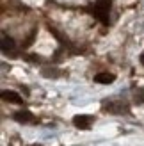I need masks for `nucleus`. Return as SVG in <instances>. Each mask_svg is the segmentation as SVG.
Segmentation results:
<instances>
[{
	"label": "nucleus",
	"mask_w": 144,
	"mask_h": 146,
	"mask_svg": "<svg viewBox=\"0 0 144 146\" xmlns=\"http://www.w3.org/2000/svg\"><path fill=\"white\" fill-rule=\"evenodd\" d=\"M109 11H110V0H98L94 4L92 14L96 18H100L103 23H109Z\"/></svg>",
	"instance_id": "1"
},
{
	"label": "nucleus",
	"mask_w": 144,
	"mask_h": 146,
	"mask_svg": "<svg viewBox=\"0 0 144 146\" xmlns=\"http://www.w3.org/2000/svg\"><path fill=\"white\" fill-rule=\"evenodd\" d=\"M92 121H94V118H92V116L78 114V116H75V118H73V125H75L77 128H80V130H87V128H91Z\"/></svg>",
	"instance_id": "2"
},
{
	"label": "nucleus",
	"mask_w": 144,
	"mask_h": 146,
	"mask_svg": "<svg viewBox=\"0 0 144 146\" xmlns=\"http://www.w3.org/2000/svg\"><path fill=\"white\" fill-rule=\"evenodd\" d=\"M105 109L112 114H126L128 112V107L125 104H121V102H110V104H107Z\"/></svg>",
	"instance_id": "3"
},
{
	"label": "nucleus",
	"mask_w": 144,
	"mask_h": 146,
	"mask_svg": "<svg viewBox=\"0 0 144 146\" xmlns=\"http://www.w3.org/2000/svg\"><path fill=\"white\" fill-rule=\"evenodd\" d=\"M2 100L4 102H9V104H16V105H20V104H23V100H21V96L16 93V91H2Z\"/></svg>",
	"instance_id": "4"
},
{
	"label": "nucleus",
	"mask_w": 144,
	"mask_h": 146,
	"mask_svg": "<svg viewBox=\"0 0 144 146\" xmlns=\"http://www.w3.org/2000/svg\"><path fill=\"white\" fill-rule=\"evenodd\" d=\"M13 50H14V41H13V38L2 34V52L4 54H11Z\"/></svg>",
	"instance_id": "5"
},
{
	"label": "nucleus",
	"mask_w": 144,
	"mask_h": 146,
	"mask_svg": "<svg viewBox=\"0 0 144 146\" xmlns=\"http://www.w3.org/2000/svg\"><path fill=\"white\" fill-rule=\"evenodd\" d=\"M14 119H16L18 123H32L34 121V116L28 111H20V112L14 114Z\"/></svg>",
	"instance_id": "6"
},
{
	"label": "nucleus",
	"mask_w": 144,
	"mask_h": 146,
	"mask_svg": "<svg viewBox=\"0 0 144 146\" xmlns=\"http://www.w3.org/2000/svg\"><path fill=\"white\" fill-rule=\"evenodd\" d=\"M114 80H116V77L112 73H98L94 77V82H98V84H112Z\"/></svg>",
	"instance_id": "7"
},
{
	"label": "nucleus",
	"mask_w": 144,
	"mask_h": 146,
	"mask_svg": "<svg viewBox=\"0 0 144 146\" xmlns=\"http://www.w3.org/2000/svg\"><path fill=\"white\" fill-rule=\"evenodd\" d=\"M43 75L45 77H59V71L57 70H43Z\"/></svg>",
	"instance_id": "8"
},
{
	"label": "nucleus",
	"mask_w": 144,
	"mask_h": 146,
	"mask_svg": "<svg viewBox=\"0 0 144 146\" xmlns=\"http://www.w3.org/2000/svg\"><path fill=\"white\" fill-rule=\"evenodd\" d=\"M141 64H142V66H144V52L141 54Z\"/></svg>",
	"instance_id": "9"
},
{
	"label": "nucleus",
	"mask_w": 144,
	"mask_h": 146,
	"mask_svg": "<svg viewBox=\"0 0 144 146\" xmlns=\"http://www.w3.org/2000/svg\"><path fill=\"white\" fill-rule=\"evenodd\" d=\"M32 146H41V144H32Z\"/></svg>",
	"instance_id": "10"
}]
</instances>
